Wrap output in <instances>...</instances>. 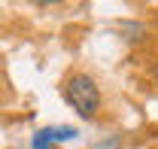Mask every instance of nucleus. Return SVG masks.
I'll use <instances>...</instances> for the list:
<instances>
[{
	"label": "nucleus",
	"instance_id": "nucleus-2",
	"mask_svg": "<svg viewBox=\"0 0 158 149\" xmlns=\"http://www.w3.org/2000/svg\"><path fill=\"white\" fill-rule=\"evenodd\" d=\"M76 137V128H43L34 134V149H49L52 143H58V140H73Z\"/></svg>",
	"mask_w": 158,
	"mask_h": 149
},
{
	"label": "nucleus",
	"instance_id": "nucleus-1",
	"mask_svg": "<svg viewBox=\"0 0 158 149\" xmlns=\"http://www.w3.org/2000/svg\"><path fill=\"white\" fill-rule=\"evenodd\" d=\"M64 100L85 119H91L100 107V92L94 85V79L85 73H73L67 82H64Z\"/></svg>",
	"mask_w": 158,
	"mask_h": 149
}]
</instances>
